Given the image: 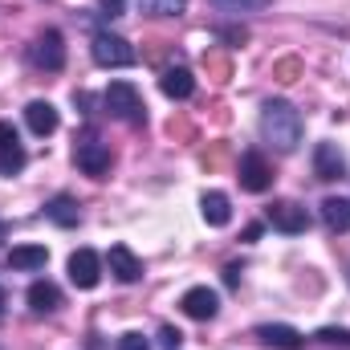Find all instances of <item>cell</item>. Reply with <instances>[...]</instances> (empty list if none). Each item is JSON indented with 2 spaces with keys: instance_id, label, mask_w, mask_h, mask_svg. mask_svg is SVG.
Wrapping results in <instances>:
<instances>
[{
  "instance_id": "25",
  "label": "cell",
  "mask_w": 350,
  "mask_h": 350,
  "mask_svg": "<svg viewBox=\"0 0 350 350\" xmlns=\"http://www.w3.org/2000/svg\"><path fill=\"white\" fill-rule=\"evenodd\" d=\"M118 350H151V342H147L143 334H135V330H131V334H122V338H118Z\"/></svg>"
},
{
  "instance_id": "13",
  "label": "cell",
  "mask_w": 350,
  "mask_h": 350,
  "mask_svg": "<svg viewBox=\"0 0 350 350\" xmlns=\"http://www.w3.org/2000/svg\"><path fill=\"white\" fill-rule=\"evenodd\" d=\"M106 261H110L114 281H122V285H135V281L143 277V265H139V257H135L126 245H114V249L106 253Z\"/></svg>"
},
{
  "instance_id": "5",
  "label": "cell",
  "mask_w": 350,
  "mask_h": 350,
  "mask_svg": "<svg viewBox=\"0 0 350 350\" xmlns=\"http://www.w3.org/2000/svg\"><path fill=\"white\" fill-rule=\"evenodd\" d=\"M265 220H269L277 232H285V237H297V232L310 228V212H306L297 200H277V204H269Z\"/></svg>"
},
{
  "instance_id": "20",
  "label": "cell",
  "mask_w": 350,
  "mask_h": 350,
  "mask_svg": "<svg viewBox=\"0 0 350 350\" xmlns=\"http://www.w3.org/2000/svg\"><path fill=\"white\" fill-rule=\"evenodd\" d=\"M322 220H326L330 232H347L350 228V200H342V196L322 200Z\"/></svg>"
},
{
  "instance_id": "21",
  "label": "cell",
  "mask_w": 350,
  "mask_h": 350,
  "mask_svg": "<svg viewBox=\"0 0 350 350\" xmlns=\"http://www.w3.org/2000/svg\"><path fill=\"white\" fill-rule=\"evenodd\" d=\"M139 8L147 16H179L187 8V0H139Z\"/></svg>"
},
{
  "instance_id": "24",
  "label": "cell",
  "mask_w": 350,
  "mask_h": 350,
  "mask_svg": "<svg viewBox=\"0 0 350 350\" xmlns=\"http://www.w3.org/2000/svg\"><path fill=\"white\" fill-rule=\"evenodd\" d=\"M281 82H297V74H301V62L297 57H285V62H277V70H273Z\"/></svg>"
},
{
  "instance_id": "16",
  "label": "cell",
  "mask_w": 350,
  "mask_h": 350,
  "mask_svg": "<svg viewBox=\"0 0 350 350\" xmlns=\"http://www.w3.org/2000/svg\"><path fill=\"white\" fill-rule=\"evenodd\" d=\"M159 90H163L167 98H175V102H183V98H191V94H196V78H191V70L175 66V70H163Z\"/></svg>"
},
{
  "instance_id": "17",
  "label": "cell",
  "mask_w": 350,
  "mask_h": 350,
  "mask_svg": "<svg viewBox=\"0 0 350 350\" xmlns=\"http://www.w3.org/2000/svg\"><path fill=\"white\" fill-rule=\"evenodd\" d=\"M257 338L277 350H301V342H306L301 330H293V326H257Z\"/></svg>"
},
{
  "instance_id": "26",
  "label": "cell",
  "mask_w": 350,
  "mask_h": 350,
  "mask_svg": "<svg viewBox=\"0 0 350 350\" xmlns=\"http://www.w3.org/2000/svg\"><path fill=\"white\" fill-rule=\"evenodd\" d=\"M179 342H183V334H179L175 326H163V330H159V347L163 350H179Z\"/></svg>"
},
{
  "instance_id": "31",
  "label": "cell",
  "mask_w": 350,
  "mask_h": 350,
  "mask_svg": "<svg viewBox=\"0 0 350 350\" xmlns=\"http://www.w3.org/2000/svg\"><path fill=\"white\" fill-rule=\"evenodd\" d=\"M4 306H8V293H4V285H0V318H4Z\"/></svg>"
},
{
  "instance_id": "14",
  "label": "cell",
  "mask_w": 350,
  "mask_h": 350,
  "mask_svg": "<svg viewBox=\"0 0 350 350\" xmlns=\"http://www.w3.org/2000/svg\"><path fill=\"white\" fill-rule=\"evenodd\" d=\"M29 310L33 314H57L62 310V289L53 281H33L29 285Z\"/></svg>"
},
{
  "instance_id": "7",
  "label": "cell",
  "mask_w": 350,
  "mask_h": 350,
  "mask_svg": "<svg viewBox=\"0 0 350 350\" xmlns=\"http://www.w3.org/2000/svg\"><path fill=\"white\" fill-rule=\"evenodd\" d=\"M237 179H241V187L245 191H269L273 187V167L265 163L261 151H249V155H241V167H237Z\"/></svg>"
},
{
  "instance_id": "2",
  "label": "cell",
  "mask_w": 350,
  "mask_h": 350,
  "mask_svg": "<svg viewBox=\"0 0 350 350\" xmlns=\"http://www.w3.org/2000/svg\"><path fill=\"white\" fill-rule=\"evenodd\" d=\"M102 102H106L110 118H118L126 126H143L147 122V102H143V94L131 86V82H110L106 94H102Z\"/></svg>"
},
{
  "instance_id": "1",
  "label": "cell",
  "mask_w": 350,
  "mask_h": 350,
  "mask_svg": "<svg viewBox=\"0 0 350 350\" xmlns=\"http://www.w3.org/2000/svg\"><path fill=\"white\" fill-rule=\"evenodd\" d=\"M261 131H265V143L273 147V151H281V155H289V151H297V143H301V114L285 102V98H273V102H265V114H261Z\"/></svg>"
},
{
  "instance_id": "6",
  "label": "cell",
  "mask_w": 350,
  "mask_h": 350,
  "mask_svg": "<svg viewBox=\"0 0 350 350\" xmlns=\"http://www.w3.org/2000/svg\"><path fill=\"white\" fill-rule=\"evenodd\" d=\"M74 163H78L90 179H102V175L110 172V147L90 135V139H82V143L74 147Z\"/></svg>"
},
{
  "instance_id": "19",
  "label": "cell",
  "mask_w": 350,
  "mask_h": 350,
  "mask_svg": "<svg viewBox=\"0 0 350 350\" xmlns=\"http://www.w3.org/2000/svg\"><path fill=\"white\" fill-rule=\"evenodd\" d=\"M45 261H49V249H45V245H16V249L8 253V265H12V269H21V273L45 269Z\"/></svg>"
},
{
  "instance_id": "32",
  "label": "cell",
  "mask_w": 350,
  "mask_h": 350,
  "mask_svg": "<svg viewBox=\"0 0 350 350\" xmlns=\"http://www.w3.org/2000/svg\"><path fill=\"white\" fill-rule=\"evenodd\" d=\"M4 241H8V224L0 220V245H4Z\"/></svg>"
},
{
  "instance_id": "8",
  "label": "cell",
  "mask_w": 350,
  "mask_h": 350,
  "mask_svg": "<svg viewBox=\"0 0 350 350\" xmlns=\"http://www.w3.org/2000/svg\"><path fill=\"white\" fill-rule=\"evenodd\" d=\"M179 310H183L187 318H196V322H212L216 310H220V297H216L208 285H191V289L179 297Z\"/></svg>"
},
{
  "instance_id": "10",
  "label": "cell",
  "mask_w": 350,
  "mask_h": 350,
  "mask_svg": "<svg viewBox=\"0 0 350 350\" xmlns=\"http://www.w3.org/2000/svg\"><path fill=\"white\" fill-rule=\"evenodd\" d=\"M70 281H74L78 289H94V285L102 281V261H98L94 249H78V253L70 257Z\"/></svg>"
},
{
  "instance_id": "23",
  "label": "cell",
  "mask_w": 350,
  "mask_h": 350,
  "mask_svg": "<svg viewBox=\"0 0 350 350\" xmlns=\"http://www.w3.org/2000/svg\"><path fill=\"white\" fill-rule=\"evenodd\" d=\"M318 342H330V347H347V350H350V330L326 326V330H318Z\"/></svg>"
},
{
  "instance_id": "22",
  "label": "cell",
  "mask_w": 350,
  "mask_h": 350,
  "mask_svg": "<svg viewBox=\"0 0 350 350\" xmlns=\"http://www.w3.org/2000/svg\"><path fill=\"white\" fill-rule=\"evenodd\" d=\"M220 12H249V8H265L269 0H212Z\"/></svg>"
},
{
  "instance_id": "18",
  "label": "cell",
  "mask_w": 350,
  "mask_h": 350,
  "mask_svg": "<svg viewBox=\"0 0 350 350\" xmlns=\"http://www.w3.org/2000/svg\"><path fill=\"white\" fill-rule=\"evenodd\" d=\"M45 216H49L53 224H62V228H78V220H82L74 196H53V200L45 204Z\"/></svg>"
},
{
  "instance_id": "27",
  "label": "cell",
  "mask_w": 350,
  "mask_h": 350,
  "mask_svg": "<svg viewBox=\"0 0 350 350\" xmlns=\"http://www.w3.org/2000/svg\"><path fill=\"white\" fill-rule=\"evenodd\" d=\"M98 8H102V16H110V21H114V16H122V12H126V0H98Z\"/></svg>"
},
{
  "instance_id": "30",
  "label": "cell",
  "mask_w": 350,
  "mask_h": 350,
  "mask_svg": "<svg viewBox=\"0 0 350 350\" xmlns=\"http://www.w3.org/2000/svg\"><path fill=\"white\" fill-rule=\"evenodd\" d=\"M261 224H249V228H245V241H249V245H253V241H261Z\"/></svg>"
},
{
  "instance_id": "9",
  "label": "cell",
  "mask_w": 350,
  "mask_h": 350,
  "mask_svg": "<svg viewBox=\"0 0 350 350\" xmlns=\"http://www.w3.org/2000/svg\"><path fill=\"white\" fill-rule=\"evenodd\" d=\"M314 175L322 183H334V179H347V159L334 143H318L314 147Z\"/></svg>"
},
{
  "instance_id": "28",
  "label": "cell",
  "mask_w": 350,
  "mask_h": 350,
  "mask_svg": "<svg viewBox=\"0 0 350 350\" xmlns=\"http://www.w3.org/2000/svg\"><path fill=\"white\" fill-rule=\"evenodd\" d=\"M220 37H224V41H245L249 33H245V29H220Z\"/></svg>"
},
{
  "instance_id": "4",
  "label": "cell",
  "mask_w": 350,
  "mask_h": 350,
  "mask_svg": "<svg viewBox=\"0 0 350 350\" xmlns=\"http://www.w3.org/2000/svg\"><path fill=\"white\" fill-rule=\"evenodd\" d=\"M29 62H33L37 70H45V74L66 70V37H62L57 29H45V33L29 45Z\"/></svg>"
},
{
  "instance_id": "3",
  "label": "cell",
  "mask_w": 350,
  "mask_h": 350,
  "mask_svg": "<svg viewBox=\"0 0 350 350\" xmlns=\"http://www.w3.org/2000/svg\"><path fill=\"white\" fill-rule=\"evenodd\" d=\"M90 53H94V62H98L102 70H126V66L139 62L135 49H131V41H122V37H114V33H94Z\"/></svg>"
},
{
  "instance_id": "15",
  "label": "cell",
  "mask_w": 350,
  "mask_h": 350,
  "mask_svg": "<svg viewBox=\"0 0 350 350\" xmlns=\"http://www.w3.org/2000/svg\"><path fill=\"white\" fill-rule=\"evenodd\" d=\"M200 212H204V220H208L212 228H224V224L232 220V200H228L224 191H204Z\"/></svg>"
},
{
  "instance_id": "29",
  "label": "cell",
  "mask_w": 350,
  "mask_h": 350,
  "mask_svg": "<svg viewBox=\"0 0 350 350\" xmlns=\"http://www.w3.org/2000/svg\"><path fill=\"white\" fill-rule=\"evenodd\" d=\"M224 281L237 285V281H241V265H228V269H224Z\"/></svg>"
},
{
  "instance_id": "11",
  "label": "cell",
  "mask_w": 350,
  "mask_h": 350,
  "mask_svg": "<svg viewBox=\"0 0 350 350\" xmlns=\"http://www.w3.org/2000/svg\"><path fill=\"white\" fill-rule=\"evenodd\" d=\"M25 167V147L12 131V122H0V175H16Z\"/></svg>"
},
{
  "instance_id": "12",
  "label": "cell",
  "mask_w": 350,
  "mask_h": 350,
  "mask_svg": "<svg viewBox=\"0 0 350 350\" xmlns=\"http://www.w3.org/2000/svg\"><path fill=\"white\" fill-rule=\"evenodd\" d=\"M25 122H29V131H33V135H41V139H45V135H53V131H57V122H62V118H57V106H53V102L37 98V102H29V106H25Z\"/></svg>"
}]
</instances>
